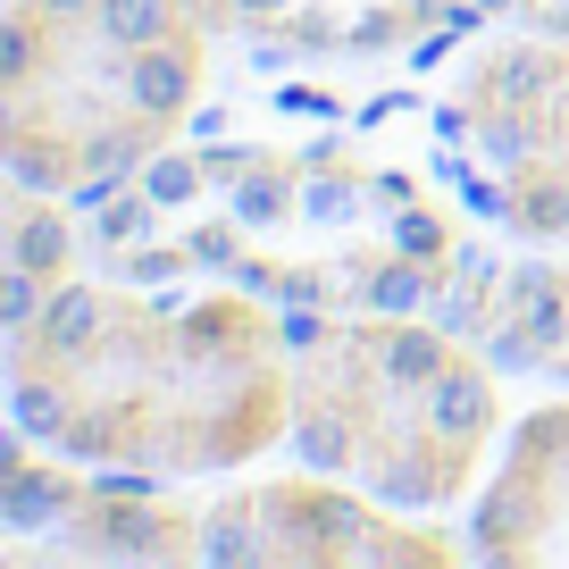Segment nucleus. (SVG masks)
Returning <instances> with one entry per match:
<instances>
[{
	"mask_svg": "<svg viewBox=\"0 0 569 569\" xmlns=\"http://www.w3.org/2000/svg\"><path fill=\"white\" fill-rule=\"evenodd\" d=\"M151 210H160L151 193H142V201H109V210H101V243H126V234H142V227H151Z\"/></svg>",
	"mask_w": 569,
	"mask_h": 569,
	"instance_id": "nucleus-7",
	"label": "nucleus"
},
{
	"mask_svg": "<svg viewBox=\"0 0 569 569\" xmlns=\"http://www.w3.org/2000/svg\"><path fill=\"white\" fill-rule=\"evenodd\" d=\"M478 561H569V402L536 410L469 511Z\"/></svg>",
	"mask_w": 569,
	"mask_h": 569,
	"instance_id": "nucleus-4",
	"label": "nucleus"
},
{
	"mask_svg": "<svg viewBox=\"0 0 569 569\" xmlns=\"http://www.w3.org/2000/svg\"><path fill=\"white\" fill-rule=\"evenodd\" d=\"M284 0H234V18H277Z\"/></svg>",
	"mask_w": 569,
	"mask_h": 569,
	"instance_id": "nucleus-11",
	"label": "nucleus"
},
{
	"mask_svg": "<svg viewBox=\"0 0 569 569\" xmlns=\"http://www.w3.org/2000/svg\"><path fill=\"white\" fill-rule=\"evenodd\" d=\"M201 561H452L427 536L377 528L327 486H260L201 519Z\"/></svg>",
	"mask_w": 569,
	"mask_h": 569,
	"instance_id": "nucleus-3",
	"label": "nucleus"
},
{
	"mask_svg": "<svg viewBox=\"0 0 569 569\" xmlns=\"http://www.w3.org/2000/svg\"><path fill=\"white\" fill-rule=\"evenodd\" d=\"M193 184H210V168H201V160H168V168H151V201H184Z\"/></svg>",
	"mask_w": 569,
	"mask_h": 569,
	"instance_id": "nucleus-9",
	"label": "nucleus"
},
{
	"mask_svg": "<svg viewBox=\"0 0 569 569\" xmlns=\"http://www.w3.org/2000/svg\"><path fill=\"white\" fill-rule=\"evenodd\" d=\"M234 218H284V168H243Z\"/></svg>",
	"mask_w": 569,
	"mask_h": 569,
	"instance_id": "nucleus-6",
	"label": "nucleus"
},
{
	"mask_svg": "<svg viewBox=\"0 0 569 569\" xmlns=\"http://www.w3.org/2000/svg\"><path fill=\"white\" fill-rule=\"evenodd\" d=\"M68 260V210H42V193L9 201V268H34V277H51V268Z\"/></svg>",
	"mask_w": 569,
	"mask_h": 569,
	"instance_id": "nucleus-5",
	"label": "nucleus"
},
{
	"mask_svg": "<svg viewBox=\"0 0 569 569\" xmlns=\"http://www.w3.org/2000/svg\"><path fill=\"white\" fill-rule=\"evenodd\" d=\"M302 210H310V218H352V210H360V201H352V193H343V184H319V193H310V201H302Z\"/></svg>",
	"mask_w": 569,
	"mask_h": 569,
	"instance_id": "nucleus-10",
	"label": "nucleus"
},
{
	"mask_svg": "<svg viewBox=\"0 0 569 569\" xmlns=\"http://www.w3.org/2000/svg\"><path fill=\"white\" fill-rule=\"evenodd\" d=\"M495 393L427 327H343L293 369V445L319 478L352 469L369 495L436 511L469 486L486 452Z\"/></svg>",
	"mask_w": 569,
	"mask_h": 569,
	"instance_id": "nucleus-2",
	"label": "nucleus"
},
{
	"mask_svg": "<svg viewBox=\"0 0 569 569\" xmlns=\"http://www.w3.org/2000/svg\"><path fill=\"white\" fill-rule=\"evenodd\" d=\"M478 9H502V0H478Z\"/></svg>",
	"mask_w": 569,
	"mask_h": 569,
	"instance_id": "nucleus-12",
	"label": "nucleus"
},
{
	"mask_svg": "<svg viewBox=\"0 0 569 569\" xmlns=\"http://www.w3.org/2000/svg\"><path fill=\"white\" fill-rule=\"evenodd\" d=\"M393 243L419 251V260H436V251H445V227H436L427 210H402V218H393Z\"/></svg>",
	"mask_w": 569,
	"mask_h": 569,
	"instance_id": "nucleus-8",
	"label": "nucleus"
},
{
	"mask_svg": "<svg viewBox=\"0 0 569 569\" xmlns=\"http://www.w3.org/2000/svg\"><path fill=\"white\" fill-rule=\"evenodd\" d=\"M293 377L268 352L251 302L142 310L92 284H59L9 327V410L59 461L234 469L284 427Z\"/></svg>",
	"mask_w": 569,
	"mask_h": 569,
	"instance_id": "nucleus-1",
	"label": "nucleus"
}]
</instances>
